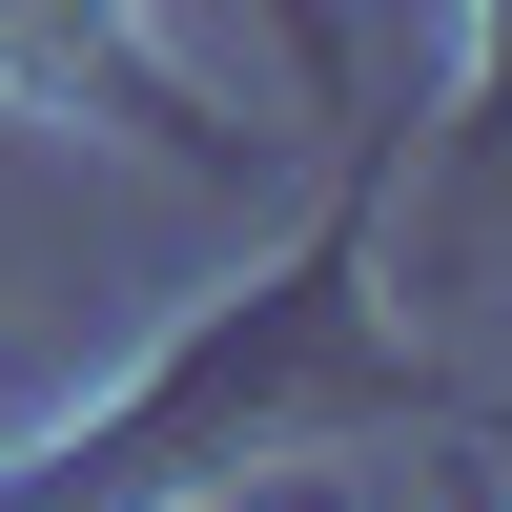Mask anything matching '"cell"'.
<instances>
[{
	"label": "cell",
	"instance_id": "cell-2",
	"mask_svg": "<svg viewBox=\"0 0 512 512\" xmlns=\"http://www.w3.org/2000/svg\"><path fill=\"white\" fill-rule=\"evenodd\" d=\"M472 123H492V164H512V0H492V82H472Z\"/></svg>",
	"mask_w": 512,
	"mask_h": 512
},
{
	"label": "cell",
	"instance_id": "cell-1",
	"mask_svg": "<svg viewBox=\"0 0 512 512\" xmlns=\"http://www.w3.org/2000/svg\"><path fill=\"white\" fill-rule=\"evenodd\" d=\"M0 62H21V82H103V103L185 123V82H164V41L123 21V0H0Z\"/></svg>",
	"mask_w": 512,
	"mask_h": 512
}]
</instances>
